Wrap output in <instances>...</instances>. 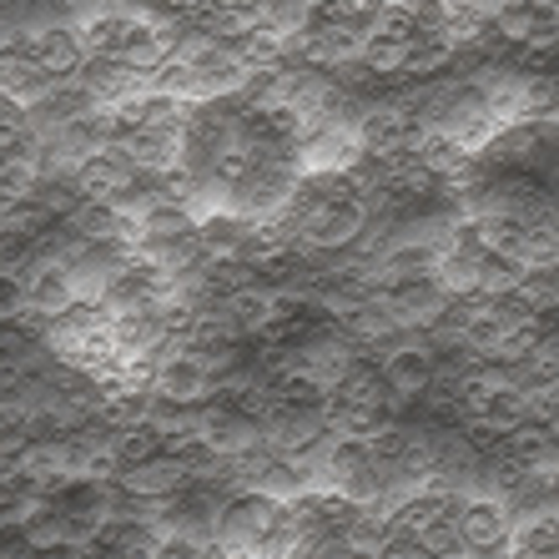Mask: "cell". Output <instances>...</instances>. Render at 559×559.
<instances>
[{
    "instance_id": "cell-6",
    "label": "cell",
    "mask_w": 559,
    "mask_h": 559,
    "mask_svg": "<svg viewBox=\"0 0 559 559\" xmlns=\"http://www.w3.org/2000/svg\"><path fill=\"white\" fill-rule=\"evenodd\" d=\"M378 373H383V389H389V408H408L414 399L433 389L439 378V358H433V343H393L389 353H378Z\"/></svg>"
},
{
    "instance_id": "cell-5",
    "label": "cell",
    "mask_w": 559,
    "mask_h": 559,
    "mask_svg": "<svg viewBox=\"0 0 559 559\" xmlns=\"http://www.w3.org/2000/svg\"><path fill=\"white\" fill-rule=\"evenodd\" d=\"M152 389H156V399L202 408L212 393H217V373H212V364L202 358V353L182 348V343H171V348L152 364Z\"/></svg>"
},
{
    "instance_id": "cell-3",
    "label": "cell",
    "mask_w": 559,
    "mask_h": 559,
    "mask_svg": "<svg viewBox=\"0 0 559 559\" xmlns=\"http://www.w3.org/2000/svg\"><path fill=\"white\" fill-rule=\"evenodd\" d=\"M378 5L383 0H312L287 36V56H298L302 66H318V71L358 66L368 31L378 21Z\"/></svg>"
},
{
    "instance_id": "cell-8",
    "label": "cell",
    "mask_w": 559,
    "mask_h": 559,
    "mask_svg": "<svg viewBox=\"0 0 559 559\" xmlns=\"http://www.w3.org/2000/svg\"><path fill=\"white\" fill-rule=\"evenodd\" d=\"M26 51L46 81H71L92 61V46H86L81 26H61V21H56V26H40V31H26Z\"/></svg>"
},
{
    "instance_id": "cell-4",
    "label": "cell",
    "mask_w": 559,
    "mask_h": 559,
    "mask_svg": "<svg viewBox=\"0 0 559 559\" xmlns=\"http://www.w3.org/2000/svg\"><path fill=\"white\" fill-rule=\"evenodd\" d=\"M233 489L237 484L227 479H187L177 495L162 499V530L187 545H217V524Z\"/></svg>"
},
{
    "instance_id": "cell-7",
    "label": "cell",
    "mask_w": 559,
    "mask_h": 559,
    "mask_svg": "<svg viewBox=\"0 0 559 559\" xmlns=\"http://www.w3.org/2000/svg\"><path fill=\"white\" fill-rule=\"evenodd\" d=\"M142 177V167L127 156V146H92V152L81 156L76 167H71V182H76L81 197H96V202H121L131 192V182Z\"/></svg>"
},
{
    "instance_id": "cell-11",
    "label": "cell",
    "mask_w": 559,
    "mask_h": 559,
    "mask_svg": "<svg viewBox=\"0 0 559 559\" xmlns=\"http://www.w3.org/2000/svg\"><path fill=\"white\" fill-rule=\"evenodd\" d=\"M26 312H31V302H26V273L0 267V323H21Z\"/></svg>"
},
{
    "instance_id": "cell-1",
    "label": "cell",
    "mask_w": 559,
    "mask_h": 559,
    "mask_svg": "<svg viewBox=\"0 0 559 559\" xmlns=\"http://www.w3.org/2000/svg\"><path fill=\"white\" fill-rule=\"evenodd\" d=\"M464 40L468 26L449 0H383L358 66L378 81H429L464 51Z\"/></svg>"
},
{
    "instance_id": "cell-10",
    "label": "cell",
    "mask_w": 559,
    "mask_h": 559,
    "mask_svg": "<svg viewBox=\"0 0 559 559\" xmlns=\"http://www.w3.org/2000/svg\"><path fill=\"white\" fill-rule=\"evenodd\" d=\"M283 293H277L273 283H248V287H237V293H227L222 302H212V312H217L222 323L233 328L237 338H262L267 328L277 323V312H283Z\"/></svg>"
},
{
    "instance_id": "cell-2",
    "label": "cell",
    "mask_w": 559,
    "mask_h": 559,
    "mask_svg": "<svg viewBox=\"0 0 559 559\" xmlns=\"http://www.w3.org/2000/svg\"><path fill=\"white\" fill-rule=\"evenodd\" d=\"M302 539L298 504L262 489H233L217 524V549L233 559H293Z\"/></svg>"
},
{
    "instance_id": "cell-9",
    "label": "cell",
    "mask_w": 559,
    "mask_h": 559,
    "mask_svg": "<svg viewBox=\"0 0 559 559\" xmlns=\"http://www.w3.org/2000/svg\"><path fill=\"white\" fill-rule=\"evenodd\" d=\"M26 302L36 318L56 323L81 302V283L66 258H31L26 262Z\"/></svg>"
}]
</instances>
